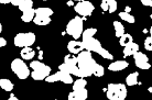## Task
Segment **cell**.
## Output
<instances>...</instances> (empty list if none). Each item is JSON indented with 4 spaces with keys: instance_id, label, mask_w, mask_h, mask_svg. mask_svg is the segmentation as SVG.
<instances>
[{
    "instance_id": "cell-1",
    "label": "cell",
    "mask_w": 152,
    "mask_h": 100,
    "mask_svg": "<svg viewBox=\"0 0 152 100\" xmlns=\"http://www.w3.org/2000/svg\"><path fill=\"white\" fill-rule=\"evenodd\" d=\"M96 64L97 63L91 56V51L84 50L80 54H77V65L80 68V70H83V73L86 75V77L93 75Z\"/></svg>"
},
{
    "instance_id": "cell-2",
    "label": "cell",
    "mask_w": 152,
    "mask_h": 100,
    "mask_svg": "<svg viewBox=\"0 0 152 100\" xmlns=\"http://www.w3.org/2000/svg\"><path fill=\"white\" fill-rule=\"evenodd\" d=\"M82 42H83V44H84L85 50L91 51V52H95V53L99 54V55L103 58H105V59H109V61H113V59H114V55H113L108 50H106L105 47H103L102 43L99 42L97 38H95V36L84 38Z\"/></svg>"
},
{
    "instance_id": "cell-3",
    "label": "cell",
    "mask_w": 152,
    "mask_h": 100,
    "mask_svg": "<svg viewBox=\"0 0 152 100\" xmlns=\"http://www.w3.org/2000/svg\"><path fill=\"white\" fill-rule=\"evenodd\" d=\"M30 68L32 69L31 72V77L34 80H45V78L49 75H51V67L45 64H43L40 61H32L30 63Z\"/></svg>"
},
{
    "instance_id": "cell-4",
    "label": "cell",
    "mask_w": 152,
    "mask_h": 100,
    "mask_svg": "<svg viewBox=\"0 0 152 100\" xmlns=\"http://www.w3.org/2000/svg\"><path fill=\"white\" fill-rule=\"evenodd\" d=\"M106 96L109 100H125L127 97V86L125 84H109Z\"/></svg>"
},
{
    "instance_id": "cell-5",
    "label": "cell",
    "mask_w": 152,
    "mask_h": 100,
    "mask_svg": "<svg viewBox=\"0 0 152 100\" xmlns=\"http://www.w3.org/2000/svg\"><path fill=\"white\" fill-rule=\"evenodd\" d=\"M83 27V19L80 17H78V15H76L72 20H69V23H67V25H66V33L71 35L74 40H78L84 32Z\"/></svg>"
},
{
    "instance_id": "cell-6",
    "label": "cell",
    "mask_w": 152,
    "mask_h": 100,
    "mask_svg": "<svg viewBox=\"0 0 152 100\" xmlns=\"http://www.w3.org/2000/svg\"><path fill=\"white\" fill-rule=\"evenodd\" d=\"M11 69L19 79H27L28 77L31 76L29 66L21 58H15L11 62Z\"/></svg>"
},
{
    "instance_id": "cell-7",
    "label": "cell",
    "mask_w": 152,
    "mask_h": 100,
    "mask_svg": "<svg viewBox=\"0 0 152 100\" xmlns=\"http://www.w3.org/2000/svg\"><path fill=\"white\" fill-rule=\"evenodd\" d=\"M37 36L33 32H22V33H18L15 36L13 43L17 47H27V46H32L35 43Z\"/></svg>"
},
{
    "instance_id": "cell-8",
    "label": "cell",
    "mask_w": 152,
    "mask_h": 100,
    "mask_svg": "<svg viewBox=\"0 0 152 100\" xmlns=\"http://www.w3.org/2000/svg\"><path fill=\"white\" fill-rule=\"evenodd\" d=\"M46 83H55V81H62L64 84H73L74 79H73V75H71L69 73L65 72V70H61L58 69V72H56L53 75H49L45 78Z\"/></svg>"
},
{
    "instance_id": "cell-9",
    "label": "cell",
    "mask_w": 152,
    "mask_h": 100,
    "mask_svg": "<svg viewBox=\"0 0 152 100\" xmlns=\"http://www.w3.org/2000/svg\"><path fill=\"white\" fill-rule=\"evenodd\" d=\"M74 10L76 11L77 14L82 15V17H89L94 12L95 7H94V4H91V2H89L87 0H84V1L77 2L75 4Z\"/></svg>"
},
{
    "instance_id": "cell-10",
    "label": "cell",
    "mask_w": 152,
    "mask_h": 100,
    "mask_svg": "<svg viewBox=\"0 0 152 100\" xmlns=\"http://www.w3.org/2000/svg\"><path fill=\"white\" fill-rule=\"evenodd\" d=\"M133 61H134V64L139 69L148 70V69L151 68V64L149 62V57L145 53L140 52V51H138L137 53L133 54Z\"/></svg>"
},
{
    "instance_id": "cell-11",
    "label": "cell",
    "mask_w": 152,
    "mask_h": 100,
    "mask_svg": "<svg viewBox=\"0 0 152 100\" xmlns=\"http://www.w3.org/2000/svg\"><path fill=\"white\" fill-rule=\"evenodd\" d=\"M58 69L61 70H65L73 76L76 77H83V78H86V75L83 73V70H80V68L78 67V65H73V64H67V63H63L58 66Z\"/></svg>"
},
{
    "instance_id": "cell-12",
    "label": "cell",
    "mask_w": 152,
    "mask_h": 100,
    "mask_svg": "<svg viewBox=\"0 0 152 100\" xmlns=\"http://www.w3.org/2000/svg\"><path fill=\"white\" fill-rule=\"evenodd\" d=\"M67 50H69V53L72 54H80L82 51L85 50L84 47V44L82 41H77V40H72L67 43Z\"/></svg>"
},
{
    "instance_id": "cell-13",
    "label": "cell",
    "mask_w": 152,
    "mask_h": 100,
    "mask_svg": "<svg viewBox=\"0 0 152 100\" xmlns=\"http://www.w3.org/2000/svg\"><path fill=\"white\" fill-rule=\"evenodd\" d=\"M88 97V91L86 88L73 90L69 93V100H86Z\"/></svg>"
},
{
    "instance_id": "cell-14",
    "label": "cell",
    "mask_w": 152,
    "mask_h": 100,
    "mask_svg": "<svg viewBox=\"0 0 152 100\" xmlns=\"http://www.w3.org/2000/svg\"><path fill=\"white\" fill-rule=\"evenodd\" d=\"M100 7L103 9V11H107L109 13H114L117 10V1L116 0H102Z\"/></svg>"
},
{
    "instance_id": "cell-15",
    "label": "cell",
    "mask_w": 152,
    "mask_h": 100,
    "mask_svg": "<svg viewBox=\"0 0 152 100\" xmlns=\"http://www.w3.org/2000/svg\"><path fill=\"white\" fill-rule=\"evenodd\" d=\"M128 66H129V63L127 61H124V59H122V61H115L108 65V69L116 73V72L124 70V69H126Z\"/></svg>"
},
{
    "instance_id": "cell-16",
    "label": "cell",
    "mask_w": 152,
    "mask_h": 100,
    "mask_svg": "<svg viewBox=\"0 0 152 100\" xmlns=\"http://www.w3.org/2000/svg\"><path fill=\"white\" fill-rule=\"evenodd\" d=\"M139 51V45L136 42H131L124 47V56H133V54Z\"/></svg>"
},
{
    "instance_id": "cell-17",
    "label": "cell",
    "mask_w": 152,
    "mask_h": 100,
    "mask_svg": "<svg viewBox=\"0 0 152 100\" xmlns=\"http://www.w3.org/2000/svg\"><path fill=\"white\" fill-rule=\"evenodd\" d=\"M21 57L23 59H27V61H30L35 56V52L34 50L31 47V46H27V47H23L21 50Z\"/></svg>"
},
{
    "instance_id": "cell-18",
    "label": "cell",
    "mask_w": 152,
    "mask_h": 100,
    "mask_svg": "<svg viewBox=\"0 0 152 100\" xmlns=\"http://www.w3.org/2000/svg\"><path fill=\"white\" fill-rule=\"evenodd\" d=\"M34 24L39 25V27H44L51 23V17H42V15H35V18L33 19Z\"/></svg>"
},
{
    "instance_id": "cell-19",
    "label": "cell",
    "mask_w": 152,
    "mask_h": 100,
    "mask_svg": "<svg viewBox=\"0 0 152 100\" xmlns=\"http://www.w3.org/2000/svg\"><path fill=\"white\" fill-rule=\"evenodd\" d=\"M35 18V9H30V10H27V11L22 12V17H21V20L23 22H31L33 21V19Z\"/></svg>"
},
{
    "instance_id": "cell-20",
    "label": "cell",
    "mask_w": 152,
    "mask_h": 100,
    "mask_svg": "<svg viewBox=\"0 0 152 100\" xmlns=\"http://www.w3.org/2000/svg\"><path fill=\"white\" fill-rule=\"evenodd\" d=\"M138 77H139V73L138 72L130 73L128 76L126 77V84H127V86H134V85H137Z\"/></svg>"
},
{
    "instance_id": "cell-21",
    "label": "cell",
    "mask_w": 152,
    "mask_h": 100,
    "mask_svg": "<svg viewBox=\"0 0 152 100\" xmlns=\"http://www.w3.org/2000/svg\"><path fill=\"white\" fill-rule=\"evenodd\" d=\"M53 10L48 7H41L35 9V15H42V17H52L53 15Z\"/></svg>"
},
{
    "instance_id": "cell-22",
    "label": "cell",
    "mask_w": 152,
    "mask_h": 100,
    "mask_svg": "<svg viewBox=\"0 0 152 100\" xmlns=\"http://www.w3.org/2000/svg\"><path fill=\"white\" fill-rule=\"evenodd\" d=\"M0 87L4 89V91H12L15 85L11 80H9L7 78H1L0 79Z\"/></svg>"
},
{
    "instance_id": "cell-23",
    "label": "cell",
    "mask_w": 152,
    "mask_h": 100,
    "mask_svg": "<svg viewBox=\"0 0 152 100\" xmlns=\"http://www.w3.org/2000/svg\"><path fill=\"white\" fill-rule=\"evenodd\" d=\"M114 29H115V35L117 36V38H120L122 35L125 34V27L122 25L121 22H119V21H114Z\"/></svg>"
},
{
    "instance_id": "cell-24",
    "label": "cell",
    "mask_w": 152,
    "mask_h": 100,
    "mask_svg": "<svg viewBox=\"0 0 152 100\" xmlns=\"http://www.w3.org/2000/svg\"><path fill=\"white\" fill-rule=\"evenodd\" d=\"M119 18H120L121 20H124V21H126L127 23H130V24H132V23L136 22V18L127 11L119 12Z\"/></svg>"
},
{
    "instance_id": "cell-25",
    "label": "cell",
    "mask_w": 152,
    "mask_h": 100,
    "mask_svg": "<svg viewBox=\"0 0 152 100\" xmlns=\"http://www.w3.org/2000/svg\"><path fill=\"white\" fill-rule=\"evenodd\" d=\"M86 85H87V80L83 77H78V79L73 83V90L86 88Z\"/></svg>"
},
{
    "instance_id": "cell-26",
    "label": "cell",
    "mask_w": 152,
    "mask_h": 100,
    "mask_svg": "<svg viewBox=\"0 0 152 100\" xmlns=\"http://www.w3.org/2000/svg\"><path fill=\"white\" fill-rule=\"evenodd\" d=\"M131 42H133V38L132 35L129 34V33H125V34L119 38V44L121 46H127L128 44H130Z\"/></svg>"
},
{
    "instance_id": "cell-27",
    "label": "cell",
    "mask_w": 152,
    "mask_h": 100,
    "mask_svg": "<svg viewBox=\"0 0 152 100\" xmlns=\"http://www.w3.org/2000/svg\"><path fill=\"white\" fill-rule=\"evenodd\" d=\"M19 10L21 12H24L27 11V10H30V9H32L33 8V1L32 0H24L22 4H20L19 7Z\"/></svg>"
},
{
    "instance_id": "cell-28",
    "label": "cell",
    "mask_w": 152,
    "mask_h": 100,
    "mask_svg": "<svg viewBox=\"0 0 152 100\" xmlns=\"http://www.w3.org/2000/svg\"><path fill=\"white\" fill-rule=\"evenodd\" d=\"M97 33V29L96 28H88L86 30H84L83 34H82V38H91V36H95V34Z\"/></svg>"
},
{
    "instance_id": "cell-29",
    "label": "cell",
    "mask_w": 152,
    "mask_h": 100,
    "mask_svg": "<svg viewBox=\"0 0 152 100\" xmlns=\"http://www.w3.org/2000/svg\"><path fill=\"white\" fill-rule=\"evenodd\" d=\"M64 63L67 64H73V65H77V56L75 54L69 53L64 56Z\"/></svg>"
},
{
    "instance_id": "cell-30",
    "label": "cell",
    "mask_w": 152,
    "mask_h": 100,
    "mask_svg": "<svg viewBox=\"0 0 152 100\" xmlns=\"http://www.w3.org/2000/svg\"><path fill=\"white\" fill-rule=\"evenodd\" d=\"M93 75L96 77H103L104 75H105L104 66L100 65V64H96L95 68H94V72H93Z\"/></svg>"
},
{
    "instance_id": "cell-31",
    "label": "cell",
    "mask_w": 152,
    "mask_h": 100,
    "mask_svg": "<svg viewBox=\"0 0 152 100\" xmlns=\"http://www.w3.org/2000/svg\"><path fill=\"white\" fill-rule=\"evenodd\" d=\"M145 49L147 51H152V36H148L145 40Z\"/></svg>"
},
{
    "instance_id": "cell-32",
    "label": "cell",
    "mask_w": 152,
    "mask_h": 100,
    "mask_svg": "<svg viewBox=\"0 0 152 100\" xmlns=\"http://www.w3.org/2000/svg\"><path fill=\"white\" fill-rule=\"evenodd\" d=\"M140 2L145 7H152V0H140Z\"/></svg>"
},
{
    "instance_id": "cell-33",
    "label": "cell",
    "mask_w": 152,
    "mask_h": 100,
    "mask_svg": "<svg viewBox=\"0 0 152 100\" xmlns=\"http://www.w3.org/2000/svg\"><path fill=\"white\" fill-rule=\"evenodd\" d=\"M24 0H12L11 1V4H12V6H15V7H19L20 4H22Z\"/></svg>"
},
{
    "instance_id": "cell-34",
    "label": "cell",
    "mask_w": 152,
    "mask_h": 100,
    "mask_svg": "<svg viewBox=\"0 0 152 100\" xmlns=\"http://www.w3.org/2000/svg\"><path fill=\"white\" fill-rule=\"evenodd\" d=\"M7 45V40L4 38H0V47H4Z\"/></svg>"
},
{
    "instance_id": "cell-35",
    "label": "cell",
    "mask_w": 152,
    "mask_h": 100,
    "mask_svg": "<svg viewBox=\"0 0 152 100\" xmlns=\"http://www.w3.org/2000/svg\"><path fill=\"white\" fill-rule=\"evenodd\" d=\"M12 0H0V4H11Z\"/></svg>"
},
{
    "instance_id": "cell-36",
    "label": "cell",
    "mask_w": 152,
    "mask_h": 100,
    "mask_svg": "<svg viewBox=\"0 0 152 100\" xmlns=\"http://www.w3.org/2000/svg\"><path fill=\"white\" fill-rule=\"evenodd\" d=\"M8 99H9V100H18V98H17V97H15V95H11V96L9 97Z\"/></svg>"
},
{
    "instance_id": "cell-37",
    "label": "cell",
    "mask_w": 152,
    "mask_h": 100,
    "mask_svg": "<svg viewBox=\"0 0 152 100\" xmlns=\"http://www.w3.org/2000/svg\"><path fill=\"white\" fill-rule=\"evenodd\" d=\"M148 91L151 92V93H152V87H149V88H148Z\"/></svg>"
},
{
    "instance_id": "cell-38",
    "label": "cell",
    "mask_w": 152,
    "mask_h": 100,
    "mask_svg": "<svg viewBox=\"0 0 152 100\" xmlns=\"http://www.w3.org/2000/svg\"><path fill=\"white\" fill-rule=\"evenodd\" d=\"M150 36H152V25H151V28H150Z\"/></svg>"
},
{
    "instance_id": "cell-39",
    "label": "cell",
    "mask_w": 152,
    "mask_h": 100,
    "mask_svg": "<svg viewBox=\"0 0 152 100\" xmlns=\"http://www.w3.org/2000/svg\"><path fill=\"white\" fill-rule=\"evenodd\" d=\"M72 1H76V2H80V1H84V0H72Z\"/></svg>"
},
{
    "instance_id": "cell-40",
    "label": "cell",
    "mask_w": 152,
    "mask_h": 100,
    "mask_svg": "<svg viewBox=\"0 0 152 100\" xmlns=\"http://www.w3.org/2000/svg\"><path fill=\"white\" fill-rule=\"evenodd\" d=\"M41 1H48V0H41Z\"/></svg>"
}]
</instances>
